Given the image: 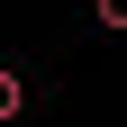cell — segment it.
<instances>
[{
	"mask_svg": "<svg viewBox=\"0 0 127 127\" xmlns=\"http://www.w3.org/2000/svg\"><path fill=\"white\" fill-rule=\"evenodd\" d=\"M18 109H27V82H18V73H9V64H0V127L18 118Z\"/></svg>",
	"mask_w": 127,
	"mask_h": 127,
	"instance_id": "obj_1",
	"label": "cell"
},
{
	"mask_svg": "<svg viewBox=\"0 0 127 127\" xmlns=\"http://www.w3.org/2000/svg\"><path fill=\"white\" fill-rule=\"evenodd\" d=\"M91 18H100L109 36H127V0H91Z\"/></svg>",
	"mask_w": 127,
	"mask_h": 127,
	"instance_id": "obj_2",
	"label": "cell"
}]
</instances>
